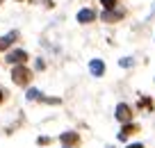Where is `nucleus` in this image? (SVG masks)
<instances>
[{
  "instance_id": "7",
  "label": "nucleus",
  "mask_w": 155,
  "mask_h": 148,
  "mask_svg": "<svg viewBox=\"0 0 155 148\" xmlns=\"http://www.w3.org/2000/svg\"><path fill=\"white\" fill-rule=\"evenodd\" d=\"M132 132H137V125L135 123H126V125H123V130L119 132V139L123 141V139H128V134H132Z\"/></svg>"
},
{
  "instance_id": "14",
  "label": "nucleus",
  "mask_w": 155,
  "mask_h": 148,
  "mask_svg": "<svg viewBox=\"0 0 155 148\" xmlns=\"http://www.w3.org/2000/svg\"><path fill=\"white\" fill-rule=\"evenodd\" d=\"M128 148H144V143H130Z\"/></svg>"
},
{
  "instance_id": "12",
  "label": "nucleus",
  "mask_w": 155,
  "mask_h": 148,
  "mask_svg": "<svg viewBox=\"0 0 155 148\" xmlns=\"http://www.w3.org/2000/svg\"><path fill=\"white\" fill-rule=\"evenodd\" d=\"M119 64L128 68V66H132V59H130V57H123V59H121V62H119Z\"/></svg>"
},
{
  "instance_id": "16",
  "label": "nucleus",
  "mask_w": 155,
  "mask_h": 148,
  "mask_svg": "<svg viewBox=\"0 0 155 148\" xmlns=\"http://www.w3.org/2000/svg\"><path fill=\"white\" fill-rule=\"evenodd\" d=\"M64 148H71V146H64Z\"/></svg>"
},
{
  "instance_id": "6",
  "label": "nucleus",
  "mask_w": 155,
  "mask_h": 148,
  "mask_svg": "<svg viewBox=\"0 0 155 148\" xmlns=\"http://www.w3.org/2000/svg\"><path fill=\"white\" fill-rule=\"evenodd\" d=\"M119 18H123V12H121V9H107L105 14H103V21H107V23L119 21Z\"/></svg>"
},
{
  "instance_id": "17",
  "label": "nucleus",
  "mask_w": 155,
  "mask_h": 148,
  "mask_svg": "<svg viewBox=\"0 0 155 148\" xmlns=\"http://www.w3.org/2000/svg\"><path fill=\"white\" fill-rule=\"evenodd\" d=\"M0 2H2V0H0Z\"/></svg>"
},
{
  "instance_id": "10",
  "label": "nucleus",
  "mask_w": 155,
  "mask_h": 148,
  "mask_svg": "<svg viewBox=\"0 0 155 148\" xmlns=\"http://www.w3.org/2000/svg\"><path fill=\"white\" fill-rule=\"evenodd\" d=\"M101 5L105 7V12L107 9H114V7H116V0H101Z\"/></svg>"
},
{
  "instance_id": "11",
  "label": "nucleus",
  "mask_w": 155,
  "mask_h": 148,
  "mask_svg": "<svg viewBox=\"0 0 155 148\" xmlns=\"http://www.w3.org/2000/svg\"><path fill=\"white\" fill-rule=\"evenodd\" d=\"M39 96H41V94H39L37 89H28V100H37Z\"/></svg>"
},
{
  "instance_id": "13",
  "label": "nucleus",
  "mask_w": 155,
  "mask_h": 148,
  "mask_svg": "<svg viewBox=\"0 0 155 148\" xmlns=\"http://www.w3.org/2000/svg\"><path fill=\"white\" fill-rule=\"evenodd\" d=\"M139 107H153V103H150L148 98H144V100H139Z\"/></svg>"
},
{
  "instance_id": "2",
  "label": "nucleus",
  "mask_w": 155,
  "mask_h": 148,
  "mask_svg": "<svg viewBox=\"0 0 155 148\" xmlns=\"http://www.w3.org/2000/svg\"><path fill=\"white\" fill-rule=\"evenodd\" d=\"M116 119L121 121V123H130L132 121V112H130V107H128L126 103H119V105H116Z\"/></svg>"
},
{
  "instance_id": "9",
  "label": "nucleus",
  "mask_w": 155,
  "mask_h": 148,
  "mask_svg": "<svg viewBox=\"0 0 155 148\" xmlns=\"http://www.w3.org/2000/svg\"><path fill=\"white\" fill-rule=\"evenodd\" d=\"M59 139H62L64 143H78V134L75 132H64Z\"/></svg>"
},
{
  "instance_id": "3",
  "label": "nucleus",
  "mask_w": 155,
  "mask_h": 148,
  "mask_svg": "<svg viewBox=\"0 0 155 148\" xmlns=\"http://www.w3.org/2000/svg\"><path fill=\"white\" fill-rule=\"evenodd\" d=\"M25 59H28V53H25V50H12V53L7 55V62H9L12 66H18Z\"/></svg>"
},
{
  "instance_id": "1",
  "label": "nucleus",
  "mask_w": 155,
  "mask_h": 148,
  "mask_svg": "<svg viewBox=\"0 0 155 148\" xmlns=\"http://www.w3.org/2000/svg\"><path fill=\"white\" fill-rule=\"evenodd\" d=\"M30 77H32V73H30V68L23 66V64H18V66L12 68V80H14L16 84H28Z\"/></svg>"
},
{
  "instance_id": "5",
  "label": "nucleus",
  "mask_w": 155,
  "mask_h": 148,
  "mask_svg": "<svg viewBox=\"0 0 155 148\" xmlns=\"http://www.w3.org/2000/svg\"><path fill=\"white\" fill-rule=\"evenodd\" d=\"M89 71H91L96 77H101L103 73H105V64H103L101 59H91V62H89Z\"/></svg>"
},
{
  "instance_id": "4",
  "label": "nucleus",
  "mask_w": 155,
  "mask_h": 148,
  "mask_svg": "<svg viewBox=\"0 0 155 148\" xmlns=\"http://www.w3.org/2000/svg\"><path fill=\"white\" fill-rule=\"evenodd\" d=\"M96 21V12L94 9H80L78 12V23H91Z\"/></svg>"
},
{
  "instance_id": "8",
  "label": "nucleus",
  "mask_w": 155,
  "mask_h": 148,
  "mask_svg": "<svg viewBox=\"0 0 155 148\" xmlns=\"http://www.w3.org/2000/svg\"><path fill=\"white\" fill-rule=\"evenodd\" d=\"M14 39H16V32H9V34H5V37H0V48H2V50H5V48H9Z\"/></svg>"
},
{
  "instance_id": "15",
  "label": "nucleus",
  "mask_w": 155,
  "mask_h": 148,
  "mask_svg": "<svg viewBox=\"0 0 155 148\" xmlns=\"http://www.w3.org/2000/svg\"><path fill=\"white\" fill-rule=\"evenodd\" d=\"M2 100H5V91L0 89V103H2Z\"/></svg>"
}]
</instances>
